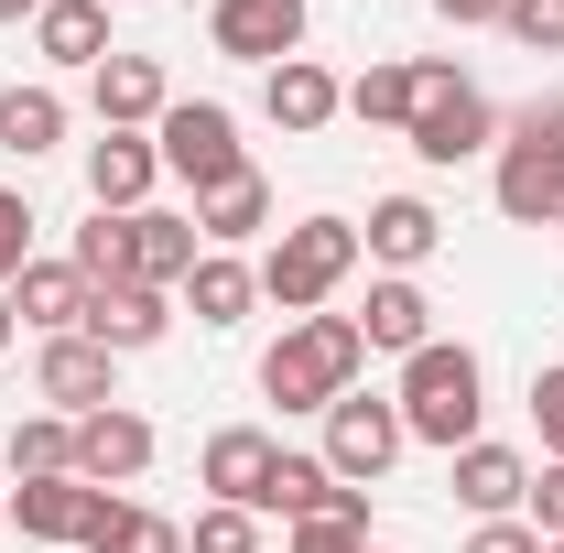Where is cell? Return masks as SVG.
I'll return each instance as SVG.
<instances>
[{
	"label": "cell",
	"mask_w": 564,
	"mask_h": 553,
	"mask_svg": "<svg viewBox=\"0 0 564 553\" xmlns=\"http://www.w3.org/2000/svg\"><path fill=\"white\" fill-rule=\"evenodd\" d=\"M554 239H564V217H554Z\"/></svg>",
	"instance_id": "obj_44"
},
{
	"label": "cell",
	"mask_w": 564,
	"mask_h": 553,
	"mask_svg": "<svg viewBox=\"0 0 564 553\" xmlns=\"http://www.w3.org/2000/svg\"><path fill=\"white\" fill-rule=\"evenodd\" d=\"M402 445H413V434H402V402H380V391H348V402H326V467H337L348 488H380Z\"/></svg>",
	"instance_id": "obj_6"
},
{
	"label": "cell",
	"mask_w": 564,
	"mask_h": 553,
	"mask_svg": "<svg viewBox=\"0 0 564 553\" xmlns=\"http://www.w3.org/2000/svg\"><path fill=\"white\" fill-rule=\"evenodd\" d=\"M358 337L380 347V358L434 347V304H423V282L413 272H380V282H369V304H358Z\"/></svg>",
	"instance_id": "obj_18"
},
{
	"label": "cell",
	"mask_w": 564,
	"mask_h": 553,
	"mask_svg": "<svg viewBox=\"0 0 564 553\" xmlns=\"http://www.w3.org/2000/svg\"><path fill=\"white\" fill-rule=\"evenodd\" d=\"M272 434H261V423H228V434H207V456H196V478L217 488V499H228V510H250V499H261V478H272Z\"/></svg>",
	"instance_id": "obj_22"
},
{
	"label": "cell",
	"mask_w": 564,
	"mask_h": 553,
	"mask_svg": "<svg viewBox=\"0 0 564 553\" xmlns=\"http://www.w3.org/2000/svg\"><path fill=\"white\" fill-rule=\"evenodd\" d=\"M109 11H120V0H109Z\"/></svg>",
	"instance_id": "obj_46"
},
{
	"label": "cell",
	"mask_w": 564,
	"mask_h": 553,
	"mask_svg": "<svg viewBox=\"0 0 564 553\" xmlns=\"http://www.w3.org/2000/svg\"><path fill=\"white\" fill-rule=\"evenodd\" d=\"M22 261H33V196H11V185H0V293L22 282Z\"/></svg>",
	"instance_id": "obj_33"
},
{
	"label": "cell",
	"mask_w": 564,
	"mask_h": 553,
	"mask_svg": "<svg viewBox=\"0 0 564 553\" xmlns=\"http://www.w3.org/2000/svg\"><path fill=\"white\" fill-rule=\"evenodd\" d=\"M499 33H510V44H532V55H564V0H510V11H499Z\"/></svg>",
	"instance_id": "obj_32"
},
{
	"label": "cell",
	"mask_w": 564,
	"mask_h": 553,
	"mask_svg": "<svg viewBox=\"0 0 564 553\" xmlns=\"http://www.w3.org/2000/svg\"><path fill=\"white\" fill-rule=\"evenodd\" d=\"M33 391H44L66 423H87V413H109V402H120V358H109L98 337H44V358H33Z\"/></svg>",
	"instance_id": "obj_11"
},
{
	"label": "cell",
	"mask_w": 564,
	"mask_h": 553,
	"mask_svg": "<svg viewBox=\"0 0 564 553\" xmlns=\"http://www.w3.org/2000/svg\"><path fill=\"white\" fill-rule=\"evenodd\" d=\"M532 423H543V456H564V358L532 369Z\"/></svg>",
	"instance_id": "obj_36"
},
{
	"label": "cell",
	"mask_w": 564,
	"mask_h": 553,
	"mask_svg": "<svg viewBox=\"0 0 564 553\" xmlns=\"http://www.w3.org/2000/svg\"><path fill=\"white\" fill-rule=\"evenodd\" d=\"M282 553H369V521H293Z\"/></svg>",
	"instance_id": "obj_35"
},
{
	"label": "cell",
	"mask_w": 564,
	"mask_h": 553,
	"mask_svg": "<svg viewBox=\"0 0 564 553\" xmlns=\"http://www.w3.org/2000/svg\"><path fill=\"white\" fill-rule=\"evenodd\" d=\"M358 261H369L358 250V217H293L272 250H261V293H272L282 315H326Z\"/></svg>",
	"instance_id": "obj_3"
},
{
	"label": "cell",
	"mask_w": 564,
	"mask_h": 553,
	"mask_svg": "<svg viewBox=\"0 0 564 553\" xmlns=\"http://www.w3.org/2000/svg\"><path fill=\"white\" fill-rule=\"evenodd\" d=\"M11 337H22V315H11V293H0V347H11Z\"/></svg>",
	"instance_id": "obj_41"
},
{
	"label": "cell",
	"mask_w": 564,
	"mask_h": 553,
	"mask_svg": "<svg viewBox=\"0 0 564 553\" xmlns=\"http://www.w3.org/2000/svg\"><path fill=\"white\" fill-rule=\"evenodd\" d=\"M33 44H44V66H109V0H44V11H33Z\"/></svg>",
	"instance_id": "obj_21"
},
{
	"label": "cell",
	"mask_w": 564,
	"mask_h": 553,
	"mask_svg": "<svg viewBox=\"0 0 564 553\" xmlns=\"http://www.w3.org/2000/svg\"><path fill=\"white\" fill-rule=\"evenodd\" d=\"M11 521H22V543H98V521H109V488L87 478H11Z\"/></svg>",
	"instance_id": "obj_10"
},
{
	"label": "cell",
	"mask_w": 564,
	"mask_h": 553,
	"mask_svg": "<svg viewBox=\"0 0 564 553\" xmlns=\"http://www.w3.org/2000/svg\"><path fill=\"white\" fill-rule=\"evenodd\" d=\"M152 185H163V152H152L141 131H98V141H87V207L141 217V207H152Z\"/></svg>",
	"instance_id": "obj_14"
},
{
	"label": "cell",
	"mask_w": 564,
	"mask_h": 553,
	"mask_svg": "<svg viewBox=\"0 0 564 553\" xmlns=\"http://www.w3.org/2000/svg\"><path fill=\"white\" fill-rule=\"evenodd\" d=\"M261 109H272V131H326V120H337V109H348V87H337V76L315 66V55H282L272 76H261Z\"/></svg>",
	"instance_id": "obj_17"
},
{
	"label": "cell",
	"mask_w": 564,
	"mask_h": 553,
	"mask_svg": "<svg viewBox=\"0 0 564 553\" xmlns=\"http://www.w3.org/2000/svg\"><path fill=\"white\" fill-rule=\"evenodd\" d=\"M185 553H261V510L207 499V510H196V532H185Z\"/></svg>",
	"instance_id": "obj_31"
},
{
	"label": "cell",
	"mask_w": 564,
	"mask_h": 553,
	"mask_svg": "<svg viewBox=\"0 0 564 553\" xmlns=\"http://www.w3.org/2000/svg\"><path fill=\"white\" fill-rule=\"evenodd\" d=\"M11 315H22V326H44V337H76V315H87V272H76V261H22Z\"/></svg>",
	"instance_id": "obj_23"
},
{
	"label": "cell",
	"mask_w": 564,
	"mask_h": 553,
	"mask_svg": "<svg viewBox=\"0 0 564 553\" xmlns=\"http://www.w3.org/2000/svg\"><path fill=\"white\" fill-rule=\"evenodd\" d=\"M543 553H564V543H543Z\"/></svg>",
	"instance_id": "obj_45"
},
{
	"label": "cell",
	"mask_w": 564,
	"mask_h": 553,
	"mask_svg": "<svg viewBox=\"0 0 564 553\" xmlns=\"http://www.w3.org/2000/svg\"><path fill=\"white\" fill-rule=\"evenodd\" d=\"M445 488H456L478 521H521V499H532V456L478 434V445H456V456H445Z\"/></svg>",
	"instance_id": "obj_13"
},
{
	"label": "cell",
	"mask_w": 564,
	"mask_h": 553,
	"mask_svg": "<svg viewBox=\"0 0 564 553\" xmlns=\"http://www.w3.org/2000/svg\"><path fill=\"white\" fill-rule=\"evenodd\" d=\"M402 434L413 445H478V413H489V369H478V347H456V337H434V347H413L402 358Z\"/></svg>",
	"instance_id": "obj_2"
},
{
	"label": "cell",
	"mask_w": 564,
	"mask_h": 553,
	"mask_svg": "<svg viewBox=\"0 0 564 553\" xmlns=\"http://www.w3.org/2000/svg\"><path fill=\"white\" fill-rule=\"evenodd\" d=\"M33 11H44V0H0V22H33Z\"/></svg>",
	"instance_id": "obj_40"
},
{
	"label": "cell",
	"mask_w": 564,
	"mask_h": 553,
	"mask_svg": "<svg viewBox=\"0 0 564 553\" xmlns=\"http://www.w3.org/2000/svg\"><path fill=\"white\" fill-rule=\"evenodd\" d=\"M250 510H272V521H369V488H348L326 456H293V445H282Z\"/></svg>",
	"instance_id": "obj_7"
},
{
	"label": "cell",
	"mask_w": 564,
	"mask_h": 553,
	"mask_svg": "<svg viewBox=\"0 0 564 553\" xmlns=\"http://www.w3.org/2000/svg\"><path fill=\"white\" fill-rule=\"evenodd\" d=\"M467 553H543V532H532V521H478Z\"/></svg>",
	"instance_id": "obj_37"
},
{
	"label": "cell",
	"mask_w": 564,
	"mask_h": 553,
	"mask_svg": "<svg viewBox=\"0 0 564 553\" xmlns=\"http://www.w3.org/2000/svg\"><path fill=\"white\" fill-rule=\"evenodd\" d=\"M76 272H87V282H131V217L87 207V228H76Z\"/></svg>",
	"instance_id": "obj_30"
},
{
	"label": "cell",
	"mask_w": 564,
	"mask_h": 553,
	"mask_svg": "<svg viewBox=\"0 0 564 553\" xmlns=\"http://www.w3.org/2000/svg\"><path fill=\"white\" fill-rule=\"evenodd\" d=\"M87 553H185V532H174L163 510H141V499H109V521H98Z\"/></svg>",
	"instance_id": "obj_29"
},
{
	"label": "cell",
	"mask_w": 564,
	"mask_h": 553,
	"mask_svg": "<svg viewBox=\"0 0 564 553\" xmlns=\"http://www.w3.org/2000/svg\"><path fill=\"white\" fill-rule=\"evenodd\" d=\"M152 152H163V174L174 185H228V174H250V152H239V109L228 98H174L163 120H152Z\"/></svg>",
	"instance_id": "obj_5"
},
{
	"label": "cell",
	"mask_w": 564,
	"mask_h": 553,
	"mask_svg": "<svg viewBox=\"0 0 564 553\" xmlns=\"http://www.w3.org/2000/svg\"><path fill=\"white\" fill-rule=\"evenodd\" d=\"M261 228H272V185H261V174H228V185L196 196V239H207V250H239V239H261Z\"/></svg>",
	"instance_id": "obj_24"
},
{
	"label": "cell",
	"mask_w": 564,
	"mask_h": 553,
	"mask_svg": "<svg viewBox=\"0 0 564 553\" xmlns=\"http://www.w3.org/2000/svg\"><path fill=\"white\" fill-rule=\"evenodd\" d=\"M207 261V239H196V217H174V207H141L131 217V282H152V293H174V282Z\"/></svg>",
	"instance_id": "obj_20"
},
{
	"label": "cell",
	"mask_w": 564,
	"mask_h": 553,
	"mask_svg": "<svg viewBox=\"0 0 564 553\" xmlns=\"http://www.w3.org/2000/svg\"><path fill=\"white\" fill-rule=\"evenodd\" d=\"M434 239H445V217L423 207V196H380L369 228H358V250H369L380 272H423V261H434Z\"/></svg>",
	"instance_id": "obj_19"
},
{
	"label": "cell",
	"mask_w": 564,
	"mask_h": 553,
	"mask_svg": "<svg viewBox=\"0 0 564 553\" xmlns=\"http://www.w3.org/2000/svg\"><path fill=\"white\" fill-rule=\"evenodd\" d=\"M358 369H369V337H358V315H293L261 358V391H272L282 413H326V402H348Z\"/></svg>",
	"instance_id": "obj_1"
},
{
	"label": "cell",
	"mask_w": 564,
	"mask_h": 553,
	"mask_svg": "<svg viewBox=\"0 0 564 553\" xmlns=\"http://www.w3.org/2000/svg\"><path fill=\"white\" fill-rule=\"evenodd\" d=\"M413 98H423V66H402V55L348 76V120H369V131H413Z\"/></svg>",
	"instance_id": "obj_26"
},
{
	"label": "cell",
	"mask_w": 564,
	"mask_h": 553,
	"mask_svg": "<svg viewBox=\"0 0 564 553\" xmlns=\"http://www.w3.org/2000/svg\"><path fill=\"white\" fill-rule=\"evenodd\" d=\"M489 196H499L510 228H554V217H564V152H554V141H532V131H499Z\"/></svg>",
	"instance_id": "obj_8"
},
{
	"label": "cell",
	"mask_w": 564,
	"mask_h": 553,
	"mask_svg": "<svg viewBox=\"0 0 564 553\" xmlns=\"http://www.w3.org/2000/svg\"><path fill=\"white\" fill-rule=\"evenodd\" d=\"M141 467H152V423H141L131 402H109V413L76 423V478L87 488H131Z\"/></svg>",
	"instance_id": "obj_16"
},
{
	"label": "cell",
	"mask_w": 564,
	"mask_h": 553,
	"mask_svg": "<svg viewBox=\"0 0 564 553\" xmlns=\"http://www.w3.org/2000/svg\"><path fill=\"white\" fill-rule=\"evenodd\" d=\"M55 141H66V98H55V87H0V152L33 163V152H55Z\"/></svg>",
	"instance_id": "obj_27"
},
{
	"label": "cell",
	"mask_w": 564,
	"mask_h": 553,
	"mask_svg": "<svg viewBox=\"0 0 564 553\" xmlns=\"http://www.w3.org/2000/svg\"><path fill=\"white\" fill-rule=\"evenodd\" d=\"M87 109H98V131H152L174 109V76L152 66V55H109V66L87 76Z\"/></svg>",
	"instance_id": "obj_15"
},
{
	"label": "cell",
	"mask_w": 564,
	"mask_h": 553,
	"mask_svg": "<svg viewBox=\"0 0 564 553\" xmlns=\"http://www.w3.org/2000/svg\"><path fill=\"white\" fill-rule=\"evenodd\" d=\"M163 326H174V293H152V282H87V315H76V337H98L109 358L163 347Z\"/></svg>",
	"instance_id": "obj_12"
},
{
	"label": "cell",
	"mask_w": 564,
	"mask_h": 553,
	"mask_svg": "<svg viewBox=\"0 0 564 553\" xmlns=\"http://www.w3.org/2000/svg\"><path fill=\"white\" fill-rule=\"evenodd\" d=\"M0 521H11V499H0Z\"/></svg>",
	"instance_id": "obj_42"
},
{
	"label": "cell",
	"mask_w": 564,
	"mask_h": 553,
	"mask_svg": "<svg viewBox=\"0 0 564 553\" xmlns=\"http://www.w3.org/2000/svg\"><path fill=\"white\" fill-rule=\"evenodd\" d=\"M11 478H76V423L66 413H22L11 423Z\"/></svg>",
	"instance_id": "obj_28"
},
{
	"label": "cell",
	"mask_w": 564,
	"mask_h": 553,
	"mask_svg": "<svg viewBox=\"0 0 564 553\" xmlns=\"http://www.w3.org/2000/svg\"><path fill=\"white\" fill-rule=\"evenodd\" d=\"M207 44L272 76L282 55H304V0H207Z\"/></svg>",
	"instance_id": "obj_9"
},
{
	"label": "cell",
	"mask_w": 564,
	"mask_h": 553,
	"mask_svg": "<svg viewBox=\"0 0 564 553\" xmlns=\"http://www.w3.org/2000/svg\"><path fill=\"white\" fill-rule=\"evenodd\" d=\"M174 293H185V304H196V326H239V315H250V304H261V272H250V261H239V250H207V261H196V272L174 282Z\"/></svg>",
	"instance_id": "obj_25"
},
{
	"label": "cell",
	"mask_w": 564,
	"mask_h": 553,
	"mask_svg": "<svg viewBox=\"0 0 564 553\" xmlns=\"http://www.w3.org/2000/svg\"><path fill=\"white\" fill-rule=\"evenodd\" d=\"M445 174V163H478V152H499V109H489V87H467L456 66H423V98H413V131H402Z\"/></svg>",
	"instance_id": "obj_4"
},
{
	"label": "cell",
	"mask_w": 564,
	"mask_h": 553,
	"mask_svg": "<svg viewBox=\"0 0 564 553\" xmlns=\"http://www.w3.org/2000/svg\"><path fill=\"white\" fill-rule=\"evenodd\" d=\"M369 553H391V543H369Z\"/></svg>",
	"instance_id": "obj_43"
},
{
	"label": "cell",
	"mask_w": 564,
	"mask_h": 553,
	"mask_svg": "<svg viewBox=\"0 0 564 553\" xmlns=\"http://www.w3.org/2000/svg\"><path fill=\"white\" fill-rule=\"evenodd\" d=\"M434 11H445V22H456V33H467V22H499V11H510V0H434Z\"/></svg>",
	"instance_id": "obj_39"
},
{
	"label": "cell",
	"mask_w": 564,
	"mask_h": 553,
	"mask_svg": "<svg viewBox=\"0 0 564 553\" xmlns=\"http://www.w3.org/2000/svg\"><path fill=\"white\" fill-rule=\"evenodd\" d=\"M510 131H532V141H554V152H564V87H554V98H532Z\"/></svg>",
	"instance_id": "obj_38"
},
{
	"label": "cell",
	"mask_w": 564,
	"mask_h": 553,
	"mask_svg": "<svg viewBox=\"0 0 564 553\" xmlns=\"http://www.w3.org/2000/svg\"><path fill=\"white\" fill-rule=\"evenodd\" d=\"M521 510H532V532H543V543H564V456H543V478H532Z\"/></svg>",
	"instance_id": "obj_34"
}]
</instances>
